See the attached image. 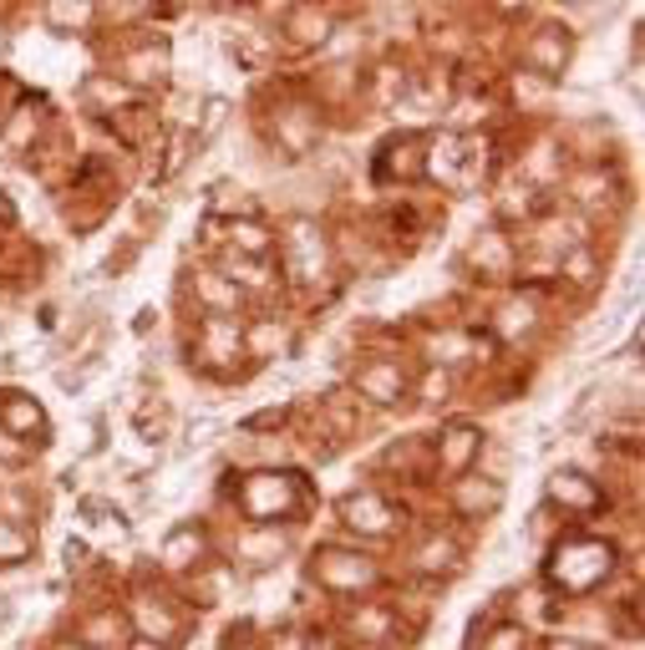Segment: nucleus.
<instances>
[{
    "label": "nucleus",
    "mask_w": 645,
    "mask_h": 650,
    "mask_svg": "<svg viewBox=\"0 0 645 650\" xmlns=\"http://www.w3.org/2000/svg\"><path fill=\"white\" fill-rule=\"evenodd\" d=\"M331 265H335V244L325 234L321 219L295 214L285 230V275L300 290H325L331 285Z\"/></svg>",
    "instance_id": "nucleus-1"
},
{
    "label": "nucleus",
    "mask_w": 645,
    "mask_h": 650,
    "mask_svg": "<svg viewBox=\"0 0 645 650\" xmlns=\"http://www.w3.org/2000/svg\"><path fill=\"white\" fill-rule=\"evenodd\" d=\"M609 569H615V549H609L605 539H589V534H580V539H564L560 549L550 555L554 585H560V590H574V595L595 590Z\"/></svg>",
    "instance_id": "nucleus-2"
},
{
    "label": "nucleus",
    "mask_w": 645,
    "mask_h": 650,
    "mask_svg": "<svg viewBox=\"0 0 645 650\" xmlns=\"http://www.w3.org/2000/svg\"><path fill=\"white\" fill-rule=\"evenodd\" d=\"M300 504H305V483H300L295 473H280V468L250 473L240 488V508L254 524H280V518L300 514Z\"/></svg>",
    "instance_id": "nucleus-3"
},
{
    "label": "nucleus",
    "mask_w": 645,
    "mask_h": 650,
    "mask_svg": "<svg viewBox=\"0 0 645 650\" xmlns=\"http://www.w3.org/2000/svg\"><path fill=\"white\" fill-rule=\"evenodd\" d=\"M199 366L214 376H240V366L250 362L244 356V325L234 315H203L199 321Z\"/></svg>",
    "instance_id": "nucleus-4"
},
{
    "label": "nucleus",
    "mask_w": 645,
    "mask_h": 650,
    "mask_svg": "<svg viewBox=\"0 0 645 650\" xmlns=\"http://www.w3.org/2000/svg\"><path fill=\"white\" fill-rule=\"evenodd\" d=\"M382 579L376 559L356 555V549H321L315 555V585H325L331 595H366Z\"/></svg>",
    "instance_id": "nucleus-5"
},
{
    "label": "nucleus",
    "mask_w": 645,
    "mask_h": 650,
    "mask_svg": "<svg viewBox=\"0 0 645 650\" xmlns=\"http://www.w3.org/2000/svg\"><path fill=\"white\" fill-rule=\"evenodd\" d=\"M570 61H574V31L560 21H544L528 31V47H524V72L534 77H564L570 72Z\"/></svg>",
    "instance_id": "nucleus-6"
},
{
    "label": "nucleus",
    "mask_w": 645,
    "mask_h": 650,
    "mask_svg": "<svg viewBox=\"0 0 645 650\" xmlns=\"http://www.w3.org/2000/svg\"><path fill=\"white\" fill-rule=\"evenodd\" d=\"M270 133L280 138V148H285L290 158H300V153H311L315 143H321V112L311 108V102H285V108H275V118H270Z\"/></svg>",
    "instance_id": "nucleus-7"
},
{
    "label": "nucleus",
    "mask_w": 645,
    "mask_h": 650,
    "mask_svg": "<svg viewBox=\"0 0 645 650\" xmlns=\"http://www.w3.org/2000/svg\"><path fill=\"white\" fill-rule=\"evenodd\" d=\"M341 524H346L351 534H376V539H392V534L402 529V514H396L382 494L361 488V494H351L346 504H341Z\"/></svg>",
    "instance_id": "nucleus-8"
},
{
    "label": "nucleus",
    "mask_w": 645,
    "mask_h": 650,
    "mask_svg": "<svg viewBox=\"0 0 645 650\" xmlns=\"http://www.w3.org/2000/svg\"><path fill=\"white\" fill-rule=\"evenodd\" d=\"M118 82H128L132 92L168 82V47L163 41H128V51L118 57Z\"/></svg>",
    "instance_id": "nucleus-9"
},
{
    "label": "nucleus",
    "mask_w": 645,
    "mask_h": 650,
    "mask_svg": "<svg viewBox=\"0 0 645 650\" xmlns=\"http://www.w3.org/2000/svg\"><path fill=\"white\" fill-rule=\"evenodd\" d=\"M463 265L473 280H503V275H514V244H508V234L503 230H483L473 234V244L463 250Z\"/></svg>",
    "instance_id": "nucleus-10"
},
{
    "label": "nucleus",
    "mask_w": 645,
    "mask_h": 650,
    "mask_svg": "<svg viewBox=\"0 0 645 650\" xmlns=\"http://www.w3.org/2000/svg\"><path fill=\"white\" fill-rule=\"evenodd\" d=\"M0 433L16 437V443H41V437L51 433V422H47L37 397H26V392H0Z\"/></svg>",
    "instance_id": "nucleus-11"
},
{
    "label": "nucleus",
    "mask_w": 645,
    "mask_h": 650,
    "mask_svg": "<svg viewBox=\"0 0 645 650\" xmlns=\"http://www.w3.org/2000/svg\"><path fill=\"white\" fill-rule=\"evenodd\" d=\"M550 504L564 508V514H599L605 508V494L589 473H574V468H560L550 473Z\"/></svg>",
    "instance_id": "nucleus-12"
},
{
    "label": "nucleus",
    "mask_w": 645,
    "mask_h": 650,
    "mask_svg": "<svg viewBox=\"0 0 645 650\" xmlns=\"http://www.w3.org/2000/svg\"><path fill=\"white\" fill-rule=\"evenodd\" d=\"M356 392L371 402V407H396V402L412 392V376L396 362H366L356 372Z\"/></svg>",
    "instance_id": "nucleus-13"
},
{
    "label": "nucleus",
    "mask_w": 645,
    "mask_h": 650,
    "mask_svg": "<svg viewBox=\"0 0 645 650\" xmlns=\"http://www.w3.org/2000/svg\"><path fill=\"white\" fill-rule=\"evenodd\" d=\"M503 504V483L498 478H478V473H463L453 483V514L457 518H488Z\"/></svg>",
    "instance_id": "nucleus-14"
},
{
    "label": "nucleus",
    "mask_w": 645,
    "mask_h": 650,
    "mask_svg": "<svg viewBox=\"0 0 645 650\" xmlns=\"http://www.w3.org/2000/svg\"><path fill=\"white\" fill-rule=\"evenodd\" d=\"M422 163H427L432 183H443V189L463 183V163H467L463 138H453V133H432L427 143H422Z\"/></svg>",
    "instance_id": "nucleus-15"
},
{
    "label": "nucleus",
    "mask_w": 645,
    "mask_h": 650,
    "mask_svg": "<svg viewBox=\"0 0 645 650\" xmlns=\"http://www.w3.org/2000/svg\"><path fill=\"white\" fill-rule=\"evenodd\" d=\"M234 555H240L244 569H280V559L290 555V534L280 529H244L240 544H234Z\"/></svg>",
    "instance_id": "nucleus-16"
},
{
    "label": "nucleus",
    "mask_w": 645,
    "mask_h": 650,
    "mask_svg": "<svg viewBox=\"0 0 645 650\" xmlns=\"http://www.w3.org/2000/svg\"><path fill=\"white\" fill-rule=\"evenodd\" d=\"M478 453H483V433L473 427V422H453V427L437 437V447H432V458L443 463V468H453V473H467L473 463H478Z\"/></svg>",
    "instance_id": "nucleus-17"
},
{
    "label": "nucleus",
    "mask_w": 645,
    "mask_h": 650,
    "mask_svg": "<svg viewBox=\"0 0 645 650\" xmlns=\"http://www.w3.org/2000/svg\"><path fill=\"white\" fill-rule=\"evenodd\" d=\"M331 11H325L321 0H300L295 11L285 16V47H321V41H331Z\"/></svg>",
    "instance_id": "nucleus-18"
},
{
    "label": "nucleus",
    "mask_w": 645,
    "mask_h": 650,
    "mask_svg": "<svg viewBox=\"0 0 645 650\" xmlns=\"http://www.w3.org/2000/svg\"><path fill=\"white\" fill-rule=\"evenodd\" d=\"M132 626H138V636H148V640H179V630H183V615L179 610H168L158 595H138L132 600Z\"/></svg>",
    "instance_id": "nucleus-19"
},
{
    "label": "nucleus",
    "mask_w": 645,
    "mask_h": 650,
    "mask_svg": "<svg viewBox=\"0 0 645 650\" xmlns=\"http://www.w3.org/2000/svg\"><path fill=\"white\" fill-rule=\"evenodd\" d=\"M193 301H199L209 315H234L244 295L224 280V270L209 265V270H193Z\"/></svg>",
    "instance_id": "nucleus-20"
},
{
    "label": "nucleus",
    "mask_w": 645,
    "mask_h": 650,
    "mask_svg": "<svg viewBox=\"0 0 645 650\" xmlns=\"http://www.w3.org/2000/svg\"><path fill=\"white\" fill-rule=\"evenodd\" d=\"M92 21H97L92 0H41V26L51 37H82Z\"/></svg>",
    "instance_id": "nucleus-21"
},
{
    "label": "nucleus",
    "mask_w": 645,
    "mask_h": 650,
    "mask_svg": "<svg viewBox=\"0 0 645 650\" xmlns=\"http://www.w3.org/2000/svg\"><path fill=\"white\" fill-rule=\"evenodd\" d=\"M290 351V325L285 321H275V315H264V321H254L250 331H244V356H250V366L254 362H280Z\"/></svg>",
    "instance_id": "nucleus-22"
},
{
    "label": "nucleus",
    "mask_w": 645,
    "mask_h": 650,
    "mask_svg": "<svg viewBox=\"0 0 645 650\" xmlns=\"http://www.w3.org/2000/svg\"><path fill=\"white\" fill-rule=\"evenodd\" d=\"M132 97H138V92H132L128 82H118V77H92V82L82 87V102H87L92 112H102L108 122L118 118L122 108H132Z\"/></svg>",
    "instance_id": "nucleus-23"
},
{
    "label": "nucleus",
    "mask_w": 645,
    "mask_h": 650,
    "mask_svg": "<svg viewBox=\"0 0 645 650\" xmlns=\"http://www.w3.org/2000/svg\"><path fill=\"white\" fill-rule=\"evenodd\" d=\"M534 325H538V305L528 301V295H508V301L498 305V315H493L498 341H524Z\"/></svg>",
    "instance_id": "nucleus-24"
},
{
    "label": "nucleus",
    "mask_w": 645,
    "mask_h": 650,
    "mask_svg": "<svg viewBox=\"0 0 645 650\" xmlns=\"http://www.w3.org/2000/svg\"><path fill=\"white\" fill-rule=\"evenodd\" d=\"M422 143H427V138H392V143L382 148L386 169H376V179H417L422 173Z\"/></svg>",
    "instance_id": "nucleus-25"
},
{
    "label": "nucleus",
    "mask_w": 645,
    "mask_h": 650,
    "mask_svg": "<svg viewBox=\"0 0 645 650\" xmlns=\"http://www.w3.org/2000/svg\"><path fill=\"white\" fill-rule=\"evenodd\" d=\"M453 565H457L453 534H427V539L412 549V569H417V575H453Z\"/></svg>",
    "instance_id": "nucleus-26"
},
{
    "label": "nucleus",
    "mask_w": 645,
    "mask_h": 650,
    "mask_svg": "<svg viewBox=\"0 0 645 650\" xmlns=\"http://www.w3.org/2000/svg\"><path fill=\"white\" fill-rule=\"evenodd\" d=\"M219 270H224V280L240 290V295H244V290H250V295H264V290H270V280H275L264 260H250V254H234V250L224 254V265H219Z\"/></svg>",
    "instance_id": "nucleus-27"
},
{
    "label": "nucleus",
    "mask_w": 645,
    "mask_h": 650,
    "mask_svg": "<svg viewBox=\"0 0 645 650\" xmlns=\"http://www.w3.org/2000/svg\"><path fill=\"white\" fill-rule=\"evenodd\" d=\"M275 244V234L264 230L260 219H229V250L234 254H250V260H264Z\"/></svg>",
    "instance_id": "nucleus-28"
},
{
    "label": "nucleus",
    "mask_w": 645,
    "mask_h": 650,
    "mask_svg": "<svg viewBox=\"0 0 645 650\" xmlns=\"http://www.w3.org/2000/svg\"><path fill=\"white\" fill-rule=\"evenodd\" d=\"M199 555H203V544L193 529H179V534H168L163 544V565L168 569H179V575H193L199 569Z\"/></svg>",
    "instance_id": "nucleus-29"
},
{
    "label": "nucleus",
    "mask_w": 645,
    "mask_h": 650,
    "mask_svg": "<svg viewBox=\"0 0 645 650\" xmlns=\"http://www.w3.org/2000/svg\"><path fill=\"white\" fill-rule=\"evenodd\" d=\"M31 555H37V539L26 534V524L0 518V565H26Z\"/></svg>",
    "instance_id": "nucleus-30"
},
{
    "label": "nucleus",
    "mask_w": 645,
    "mask_h": 650,
    "mask_svg": "<svg viewBox=\"0 0 645 650\" xmlns=\"http://www.w3.org/2000/svg\"><path fill=\"white\" fill-rule=\"evenodd\" d=\"M560 275L574 280V285H595L599 280V254L589 250V244H570L560 260Z\"/></svg>",
    "instance_id": "nucleus-31"
},
{
    "label": "nucleus",
    "mask_w": 645,
    "mask_h": 650,
    "mask_svg": "<svg viewBox=\"0 0 645 650\" xmlns=\"http://www.w3.org/2000/svg\"><path fill=\"white\" fill-rule=\"evenodd\" d=\"M346 626L356 640H386L392 636V610H382V605H361V610H351Z\"/></svg>",
    "instance_id": "nucleus-32"
},
{
    "label": "nucleus",
    "mask_w": 645,
    "mask_h": 650,
    "mask_svg": "<svg viewBox=\"0 0 645 650\" xmlns=\"http://www.w3.org/2000/svg\"><path fill=\"white\" fill-rule=\"evenodd\" d=\"M168 427H173V407H168L163 397H148L143 407H138V433H143L148 443H163Z\"/></svg>",
    "instance_id": "nucleus-33"
},
{
    "label": "nucleus",
    "mask_w": 645,
    "mask_h": 650,
    "mask_svg": "<svg viewBox=\"0 0 645 650\" xmlns=\"http://www.w3.org/2000/svg\"><path fill=\"white\" fill-rule=\"evenodd\" d=\"M37 133H41V108H21L11 118V128H6V143H11V148H31V143H37Z\"/></svg>",
    "instance_id": "nucleus-34"
},
{
    "label": "nucleus",
    "mask_w": 645,
    "mask_h": 650,
    "mask_svg": "<svg viewBox=\"0 0 645 650\" xmlns=\"http://www.w3.org/2000/svg\"><path fill=\"white\" fill-rule=\"evenodd\" d=\"M325 427H335L331 437L356 433V407H346V397H325Z\"/></svg>",
    "instance_id": "nucleus-35"
},
{
    "label": "nucleus",
    "mask_w": 645,
    "mask_h": 650,
    "mask_svg": "<svg viewBox=\"0 0 645 650\" xmlns=\"http://www.w3.org/2000/svg\"><path fill=\"white\" fill-rule=\"evenodd\" d=\"M402 67H392V61H382L376 67V102H396V92H402Z\"/></svg>",
    "instance_id": "nucleus-36"
},
{
    "label": "nucleus",
    "mask_w": 645,
    "mask_h": 650,
    "mask_svg": "<svg viewBox=\"0 0 645 650\" xmlns=\"http://www.w3.org/2000/svg\"><path fill=\"white\" fill-rule=\"evenodd\" d=\"M518 646H524V630H518V626H498L483 650H518Z\"/></svg>",
    "instance_id": "nucleus-37"
},
{
    "label": "nucleus",
    "mask_w": 645,
    "mask_h": 650,
    "mask_svg": "<svg viewBox=\"0 0 645 650\" xmlns=\"http://www.w3.org/2000/svg\"><path fill=\"white\" fill-rule=\"evenodd\" d=\"M138 260V244L132 240H122V250H112V260H108V275H122V270Z\"/></svg>",
    "instance_id": "nucleus-38"
},
{
    "label": "nucleus",
    "mask_w": 645,
    "mask_h": 650,
    "mask_svg": "<svg viewBox=\"0 0 645 650\" xmlns=\"http://www.w3.org/2000/svg\"><path fill=\"white\" fill-rule=\"evenodd\" d=\"M270 650H305V636H295V630H280V636L270 640Z\"/></svg>",
    "instance_id": "nucleus-39"
},
{
    "label": "nucleus",
    "mask_w": 645,
    "mask_h": 650,
    "mask_svg": "<svg viewBox=\"0 0 645 650\" xmlns=\"http://www.w3.org/2000/svg\"><path fill=\"white\" fill-rule=\"evenodd\" d=\"M224 650H260V646H254V640L244 636V630H234V636H229V646H224Z\"/></svg>",
    "instance_id": "nucleus-40"
},
{
    "label": "nucleus",
    "mask_w": 645,
    "mask_h": 650,
    "mask_svg": "<svg viewBox=\"0 0 645 650\" xmlns=\"http://www.w3.org/2000/svg\"><path fill=\"white\" fill-rule=\"evenodd\" d=\"M128 650H168V646H163V640H148V636H132Z\"/></svg>",
    "instance_id": "nucleus-41"
},
{
    "label": "nucleus",
    "mask_w": 645,
    "mask_h": 650,
    "mask_svg": "<svg viewBox=\"0 0 645 650\" xmlns=\"http://www.w3.org/2000/svg\"><path fill=\"white\" fill-rule=\"evenodd\" d=\"M51 650H97V646H92V640H57Z\"/></svg>",
    "instance_id": "nucleus-42"
},
{
    "label": "nucleus",
    "mask_w": 645,
    "mask_h": 650,
    "mask_svg": "<svg viewBox=\"0 0 645 650\" xmlns=\"http://www.w3.org/2000/svg\"><path fill=\"white\" fill-rule=\"evenodd\" d=\"M11 214H16V209H11V199L0 193V224H11Z\"/></svg>",
    "instance_id": "nucleus-43"
},
{
    "label": "nucleus",
    "mask_w": 645,
    "mask_h": 650,
    "mask_svg": "<svg viewBox=\"0 0 645 650\" xmlns=\"http://www.w3.org/2000/svg\"><path fill=\"white\" fill-rule=\"evenodd\" d=\"M544 650H580V646H574V640H550Z\"/></svg>",
    "instance_id": "nucleus-44"
},
{
    "label": "nucleus",
    "mask_w": 645,
    "mask_h": 650,
    "mask_svg": "<svg viewBox=\"0 0 645 650\" xmlns=\"http://www.w3.org/2000/svg\"><path fill=\"white\" fill-rule=\"evenodd\" d=\"M11 443H16V437H6V433H0V458H11Z\"/></svg>",
    "instance_id": "nucleus-45"
},
{
    "label": "nucleus",
    "mask_w": 645,
    "mask_h": 650,
    "mask_svg": "<svg viewBox=\"0 0 645 650\" xmlns=\"http://www.w3.org/2000/svg\"><path fill=\"white\" fill-rule=\"evenodd\" d=\"M550 6H580V0H550Z\"/></svg>",
    "instance_id": "nucleus-46"
},
{
    "label": "nucleus",
    "mask_w": 645,
    "mask_h": 650,
    "mask_svg": "<svg viewBox=\"0 0 645 650\" xmlns=\"http://www.w3.org/2000/svg\"><path fill=\"white\" fill-rule=\"evenodd\" d=\"M0 51H6V26H0Z\"/></svg>",
    "instance_id": "nucleus-47"
}]
</instances>
